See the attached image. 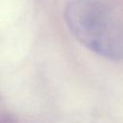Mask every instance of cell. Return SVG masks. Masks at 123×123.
Listing matches in <instances>:
<instances>
[{"mask_svg":"<svg viewBox=\"0 0 123 123\" xmlns=\"http://www.w3.org/2000/svg\"><path fill=\"white\" fill-rule=\"evenodd\" d=\"M0 123H14V122L9 118H0Z\"/></svg>","mask_w":123,"mask_h":123,"instance_id":"cell-2","label":"cell"},{"mask_svg":"<svg viewBox=\"0 0 123 123\" xmlns=\"http://www.w3.org/2000/svg\"><path fill=\"white\" fill-rule=\"evenodd\" d=\"M65 23L88 50L111 60L123 58V29L109 4L103 0H72L64 10Z\"/></svg>","mask_w":123,"mask_h":123,"instance_id":"cell-1","label":"cell"}]
</instances>
